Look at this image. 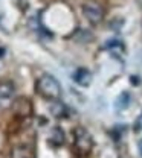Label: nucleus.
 <instances>
[{
	"mask_svg": "<svg viewBox=\"0 0 142 158\" xmlns=\"http://www.w3.org/2000/svg\"><path fill=\"white\" fill-rule=\"evenodd\" d=\"M35 91L47 100H58L61 98V85L52 75H43L35 82Z\"/></svg>",
	"mask_w": 142,
	"mask_h": 158,
	"instance_id": "f257e3e1",
	"label": "nucleus"
},
{
	"mask_svg": "<svg viewBox=\"0 0 142 158\" xmlns=\"http://www.w3.org/2000/svg\"><path fill=\"white\" fill-rule=\"evenodd\" d=\"M73 149L77 151L78 155H89L93 149V138L89 134V131L82 126L75 128L73 131Z\"/></svg>",
	"mask_w": 142,
	"mask_h": 158,
	"instance_id": "f03ea898",
	"label": "nucleus"
},
{
	"mask_svg": "<svg viewBox=\"0 0 142 158\" xmlns=\"http://www.w3.org/2000/svg\"><path fill=\"white\" fill-rule=\"evenodd\" d=\"M82 14L92 24H100L104 20V8L96 0H86L82 3Z\"/></svg>",
	"mask_w": 142,
	"mask_h": 158,
	"instance_id": "7ed1b4c3",
	"label": "nucleus"
},
{
	"mask_svg": "<svg viewBox=\"0 0 142 158\" xmlns=\"http://www.w3.org/2000/svg\"><path fill=\"white\" fill-rule=\"evenodd\" d=\"M73 81L75 84H78L80 87H89L90 82H92V73L87 70V69H78L75 70L73 73Z\"/></svg>",
	"mask_w": 142,
	"mask_h": 158,
	"instance_id": "20e7f679",
	"label": "nucleus"
},
{
	"mask_svg": "<svg viewBox=\"0 0 142 158\" xmlns=\"http://www.w3.org/2000/svg\"><path fill=\"white\" fill-rule=\"evenodd\" d=\"M49 111H51V114L54 117H57V118L67 117V113H69L67 106L63 102H60V99L58 100H52V103L49 105Z\"/></svg>",
	"mask_w": 142,
	"mask_h": 158,
	"instance_id": "39448f33",
	"label": "nucleus"
},
{
	"mask_svg": "<svg viewBox=\"0 0 142 158\" xmlns=\"http://www.w3.org/2000/svg\"><path fill=\"white\" fill-rule=\"evenodd\" d=\"M47 140H49V143H51L52 146L58 148V146H61V144L64 143V132L61 131V128L55 126V128L51 129V134H49Z\"/></svg>",
	"mask_w": 142,
	"mask_h": 158,
	"instance_id": "423d86ee",
	"label": "nucleus"
},
{
	"mask_svg": "<svg viewBox=\"0 0 142 158\" xmlns=\"http://www.w3.org/2000/svg\"><path fill=\"white\" fill-rule=\"evenodd\" d=\"M14 96V85L9 81L0 82V100H9Z\"/></svg>",
	"mask_w": 142,
	"mask_h": 158,
	"instance_id": "0eeeda50",
	"label": "nucleus"
},
{
	"mask_svg": "<svg viewBox=\"0 0 142 158\" xmlns=\"http://www.w3.org/2000/svg\"><path fill=\"white\" fill-rule=\"evenodd\" d=\"M130 102H131L130 93H128V91H122L121 94L116 98V100H115V110L122 111V110L128 108V106H130Z\"/></svg>",
	"mask_w": 142,
	"mask_h": 158,
	"instance_id": "6e6552de",
	"label": "nucleus"
},
{
	"mask_svg": "<svg viewBox=\"0 0 142 158\" xmlns=\"http://www.w3.org/2000/svg\"><path fill=\"white\" fill-rule=\"evenodd\" d=\"M107 50L113 52V53H122L124 52V44L121 40H109L104 46Z\"/></svg>",
	"mask_w": 142,
	"mask_h": 158,
	"instance_id": "1a4fd4ad",
	"label": "nucleus"
},
{
	"mask_svg": "<svg viewBox=\"0 0 142 158\" xmlns=\"http://www.w3.org/2000/svg\"><path fill=\"white\" fill-rule=\"evenodd\" d=\"M135 131H142V113H141V116L138 117V120H136V123H135Z\"/></svg>",
	"mask_w": 142,
	"mask_h": 158,
	"instance_id": "9d476101",
	"label": "nucleus"
},
{
	"mask_svg": "<svg viewBox=\"0 0 142 158\" xmlns=\"http://www.w3.org/2000/svg\"><path fill=\"white\" fill-rule=\"evenodd\" d=\"M138 149H139V154H141V157H142V138L139 140V143H138Z\"/></svg>",
	"mask_w": 142,
	"mask_h": 158,
	"instance_id": "9b49d317",
	"label": "nucleus"
}]
</instances>
